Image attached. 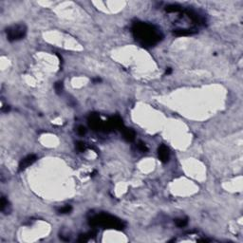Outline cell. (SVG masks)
<instances>
[{"instance_id":"2","label":"cell","mask_w":243,"mask_h":243,"mask_svg":"<svg viewBox=\"0 0 243 243\" xmlns=\"http://www.w3.org/2000/svg\"><path fill=\"white\" fill-rule=\"evenodd\" d=\"M90 224L93 226L95 225H100V226H103L106 228H112V229H123L124 224L121 220L115 218L114 217H111L109 215L102 214L96 216L95 218L90 219Z\"/></svg>"},{"instance_id":"12","label":"cell","mask_w":243,"mask_h":243,"mask_svg":"<svg viewBox=\"0 0 243 243\" xmlns=\"http://www.w3.org/2000/svg\"><path fill=\"white\" fill-rule=\"evenodd\" d=\"M72 210V207L70 205H66L64 207H61V208L58 209V213L59 214H69Z\"/></svg>"},{"instance_id":"18","label":"cell","mask_w":243,"mask_h":243,"mask_svg":"<svg viewBox=\"0 0 243 243\" xmlns=\"http://www.w3.org/2000/svg\"><path fill=\"white\" fill-rule=\"evenodd\" d=\"M171 72H172V69H170V67H168V69H166V71H165V74H170Z\"/></svg>"},{"instance_id":"1","label":"cell","mask_w":243,"mask_h":243,"mask_svg":"<svg viewBox=\"0 0 243 243\" xmlns=\"http://www.w3.org/2000/svg\"><path fill=\"white\" fill-rule=\"evenodd\" d=\"M133 34L135 39L142 46H154L158 42L161 41V31H159L153 25L147 23H136L133 26Z\"/></svg>"},{"instance_id":"8","label":"cell","mask_w":243,"mask_h":243,"mask_svg":"<svg viewBox=\"0 0 243 243\" xmlns=\"http://www.w3.org/2000/svg\"><path fill=\"white\" fill-rule=\"evenodd\" d=\"M124 136L125 140L128 142H132L135 140V132L130 128H125L124 130Z\"/></svg>"},{"instance_id":"9","label":"cell","mask_w":243,"mask_h":243,"mask_svg":"<svg viewBox=\"0 0 243 243\" xmlns=\"http://www.w3.org/2000/svg\"><path fill=\"white\" fill-rule=\"evenodd\" d=\"M0 204H1L0 205V209H1L2 212L5 213V214H9L8 213V207H10V204H9V201L5 197H1V203Z\"/></svg>"},{"instance_id":"15","label":"cell","mask_w":243,"mask_h":243,"mask_svg":"<svg viewBox=\"0 0 243 243\" xmlns=\"http://www.w3.org/2000/svg\"><path fill=\"white\" fill-rule=\"evenodd\" d=\"M138 148L139 149H140L142 152H147L148 151V148H147V146L145 145V142H138Z\"/></svg>"},{"instance_id":"7","label":"cell","mask_w":243,"mask_h":243,"mask_svg":"<svg viewBox=\"0 0 243 243\" xmlns=\"http://www.w3.org/2000/svg\"><path fill=\"white\" fill-rule=\"evenodd\" d=\"M197 31L192 30H185V29H182V30H175L173 31V33L176 35V36H188V35H192L195 34Z\"/></svg>"},{"instance_id":"14","label":"cell","mask_w":243,"mask_h":243,"mask_svg":"<svg viewBox=\"0 0 243 243\" xmlns=\"http://www.w3.org/2000/svg\"><path fill=\"white\" fill-rule=\"evenodd\" d=\"M85 142H76V149L80 152H84L85 151Z\"/></svg>"},{"instance_id":"3","label":"cell","mask_w":243,"mask_h":243,"mask_svg":"<svg viewBox=\"0 0 243 243\" xmlns=\"http://www.w3.org/2000/svg\"><path fill=\"white\" fill-rule=\"evenodd\" d=\"M7 37L10 41H17L23 38L27 33V27L23 24H17L13 25L10 28H8L7 30Z\"/></svg>"},{"instance_id":"6","label":"cell","mask_w":243,"mask_h":243,"mask_svg":"<svg viewBox=\"0 0 243 243\" xmlns=\"http://www.w3.org/2000/svg\"><path fill=\"white\" fill-rule=\"evenodd\" d=\"M89 125H90L94 130H97V129H101L103 127V123L97 115H92L90 118H89Z\"/></svg>"},{"instance_id":"11","label":"cell","mask_w":243,"mask_h":243,"mask_svg":"<svg viewBox=\"0 0 243 243\" xmlns=\"http://www.w3.org/2000/svg\"><path fill=\"white\" fill-rule=\"evenodd\" d=\"M188 223V220L187 218H177V219H175V224L177 225L178 227H184V226H186Z\"/></svg>"},{"instance_id":"17","label":"cell","mask_w":243,"mask_h":243,"mask_svg":"<svg viewBox=\"0 0 243 243\" xmlns=\"http://www.w3.org/2000/svg\"><path fill=\"white\" fill-rule=\"evenodd\" d=\"M9 110H10V106H2V111H3V112H8Z\"/></svg>"},{"instance_id":"13","label":"cell","mask_w":243,"mask_h":243,"mask_svg":"<svg viewBox=\"0 0 243 243\" xmlns=\"http://www.w3.org/2000/svg\"><path fill=\"white\" fill-rule=\"evenodd\" d=\"M54 88H55V91L57 94H60L63 90V88H64V85H63V83L62 82H57L55 85H54Z\"/></svg>"},{"instance_id":"10","label":"cell","mask_w":243,"mask_h":243,"mask_svg":"<svg viewBox=\"0 0 243 243\" xmlns=\"http://www.w3.org/2000/svg\"><path fill=\"white\" fill-rule=\"evenodd\" d=\"M165 11L167 12H178L182 11V8L179 5H168L165 8Z\"/></svg>"},{"instance_id":"5","label":"cell","mask_w":243,"mask_h":243,"mask_svg":"<svg viewBox=\"0 0 243 243\" xmlns=\"http://www.w3.org/2000/svg\"><path fill=\"white\" fill-rule=\"evenodd\" d=\"M158 154H159V159L163 161V163H167L169 160V150L164 145H161L159 149H158Z\"/></svg>"},{"instance_id":"16","label":"cell","mask_w":243,"mask_h":243,"mask_svg":"<svg viewBox=\"0 0 243 243\" xmlns=\"http://www.w3.org/2000/svg\"><path fill=\"white\" fill-rule=\"evenodd\" d=\"M77 132L79 135H81V136H84V135L87 133V129H85V127H84V125H79L78 128H77Z\"/></svg>"},{"instance_id":"4","label":"cell","mask_w":243,"mask_h":243,"mask_svg":"<svg viewBox=\"0 0 243 243\" xmlns=\"http://www.w3.org/2000/svg\"><path fill=\"white\" fill-rule=\"evenodd\" d=\"M37 160V157L33 155V154H31V155H28L26 157V158L24 159H22L21 161L19 163V166H18V169L19 171H23L25 170L27 167H29L30 165H31L33 163H35Z\"/></svg>"}]
</instances>
